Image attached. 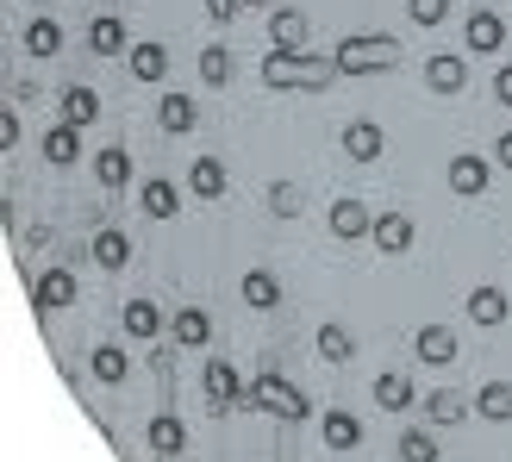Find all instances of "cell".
<instances>
[{"instance_id":"obj_26","label":"cell","mask_w":512,"mask_h":462,"mask_svg":"<svg viewBox=\"0 0 512 462\" xmlns=\"http://www.w3.org/2000/svg\"><path fill=\"white\" fill-rule=\"evenodd\" d=\"M44 157L57 169H69L75 157H82V125H50V132H44Z\"/></svg>"},{"instance_id":"obj_2","label":"cell","mask_w":512,"mask_h":462,"mask_svg":"<svg viewBox=\"0 0 512 462\" xmlns=\"http://www.w3.org/2000/svg\"><path fill=\"white\" fill-rule=\"evenodd\" d=\"M244 406L250 413H269V419H281V425H300V419H313V400H306L288 375H275V369H263L250 381V394H244Z\"/></svg>"},{"instance_id":"obj_8","label":"cell","mask_w":512,"mask_h":462,"mask_svg":"<svg viewBox=\"0 0 512 462\" xmlns=\"http://www.w3.org/2000/svg\"><path fill=\"white\" fill-rule=\"evenodd\" d=\"M369 231H375V213L363 207V200H356V194H344V200H331V238H369Z\"/></svg>"},{"instance_id":"obj_17","label":"cell","mask_w":512,"mask_h":462,"mask_svg":"<svg viewBox=\"0 0 512 462\" xmlns=\"http://www.w3.org/2000/svg\"><path fill=\"white\" fill-rule=\"evenodd\" d=\"M144 444L157 450V456H182L188 450V425L175 419V413H157V419H150V431H144Z\"/></svg>"},{"instance_id":"obj_6","label":"cell","mask_w":512,"mask_h":462,"mask_svg":"<svg viewBox=\"0 0 512 462\" xmlns=\"http://www.w3.org/2000/svg\"><path fill=\"white\" fill-rule=\"evenodd\" d=\"M413 356H419V363H431V369H450L456 356H463V344H456L450 325H419L413 331Z\"/></svg>"},{"instance_id":"obj_7","label":"cell","mask_w":512,"mask_h":462,"mask_svg":"<svg viewBox=\"0 0 512 462\" xmlns=\"http://www.w3.org/2000/svg\"><path fill=\"white\" fill-rule=\"evenodd\" d=\"M413 238H419V225L406 219V213H375L369 244H375L381 256H406V250H413Z\"/></svg>"},{"instance_id":"obj_10","label":"cell","mask_w":512,"mask_h":462,"mask_svg":"<svg viewBox=\"0 0 512 462\" xmlns=\"http://www.w3.org/2000/svg\"><path fill=\"white\" fill-rule=\"evenodd\" d=\"M381 150H388V132H381L375 119H350V125H344V157H350V163H375Z\"/></svg>"},{"instance_id":"obj_13","label":"cell","mask_w":512,"mask_h":462,"mask_svg":"<svg viewBox=\"0 0 512 462\" xmlns=\"http://www.w3.org/2000/svg\"><path fill=\"white\" fill-rule=\"evenodd\" d=\"M463 44L469 50H481V57H494V50H506V19L500 13H469V25H463Z\"/></svg>"},{"instance_id":"obj_28","label":"cell","mask_w":512,"mask_h":462,"mask_svg":"<svg viewBox=\"0 0 512 462\" xmlns=\"http://www.w3.org/2000/svg\"><path fill=\"white\" fill-rule=\"evenodd\" d=\"M188 188H194V200H219V194H225V163H219V157H194Z\"/></svg>"},{"instance_id":"obj_14","label":"cell","mask_w":512,"mask_h":462,"mask_svg":"<svg viewBox=\"0 0 512 462\" xmlns=\"http://www.w3.org/2000/svg\"><path fill=\"white\" fill-rule=\"evenodd\" d=\"M75 294H82V288H75V275H69V269H44V275H38V288H32V300L44 306V313H57V306H75Z\"/></svg>"},{"instance_id":"obj_25","label":"cell","mask_w":512,"mask_h":462,"mask_svg":"<svg viewBox=\"0 0 512 462\" xmlns=\"http://www.w3.org/2000/svg\"><path fill=\"white\" fill-rule=\"evenodd\" d=\"M94 182L100 188H125V182H132V150H94Z\"/></svg>"},{"instance_id":"obj_41","label":"cell","mask_w":512,"mask_h":462,"mask_svg":"<svg viewBox=\"0 0 512 462\" xmlns=\"http://www.w3.org/2000/svg\"><path fill=\"white\" fill-rule=\"evenodd\" d=\"M494 163H500V169H512V132H500V138H494Z\"/></svg>"},{"instance_id":"obj_1","label":"cell","mask_w":512,"mask_h":462,"mask_svg":"<svg viewBox=\"0 0 512 462\" xmlns=\"http://www.w3.org/2000/svg\"><path fill=\"white\" fill-rule=\"evenodd\" d=\"M331 57H338V75H394L400 63H406V44L400 38H388V32H356V38H344L338 50H331Z\"/></svg>"},{"instance_id":"obj_30","label":"cell","mask_w":512,"mask_h":462,"mask_svg":"<svg viewBox=\"0 0 512 462\" xmlns=\"http://www.w3.org/2000/svg\"><path fill=\"white\" fill-rule=\"evenodd\" d=\"M94 119H100V94L82 88V82L63 88V125H94Z\"/></svg>"},{"instance_id":"obj_37","label":"cell","mask_w":512,"mask_h":462,"mask_svg":"<svg viewBox=\"0 0 512 462\" xmlns=\"http://www.w3.org/2000/svg\"><path fill=\"white\" fill-rule=\"evenodd\" d=\"M406 13H413V25H425V32H431V25L450 19V0H406Z\"/></svg>"},{"instance_id":"obj_15","label":"cell","mask_w":512,"mask_h":462,"mask_svg":"<svg viewBox=\"0 0 512 462\" xmlns=\"http://www.w3.org/2000/svg\"><path fill=\"white\" fill-rule=\"evenodd\" d=\"M506 313H512V300H506V288H494V281H481V288L469 294V319L475 325H506Z\"/></svg>"},{"instance_id":"obj_9","label":"cell","mask_w":512,"mask_h":462,"mask_svg":"<svg viewBox=\"0 0 512 462\" xmlns=\"http://www.w3.org/2000/svg\"><path fill=\"white\" fill-rule=\"evenodd\" d=\"M306 38H313V19L300 7H275L269 13V44L275 50H306Z\"/></svg>"},{"instance_id":"obj_21","label":"cell","mask_w":512,"mask_h":462,"mask_svg":"<svg viewBox=\"0 0 512 462\" xmlns=\"http://www.w3.org/2000/svg\"><path fill=\"white\" fill-rule=\"evenodd\" d=\"M375 406H381V413H406V406H413L419 394H413V381H406L400 369H388V375H375Z\"/></svg>"},{"instance_id":"obj_4","label":"cell","mask_w":512,"mask_h":462,"mask_svg":"<svg viewBox=\"0 0 512 462\" xmlns=\"http://www.w3.org/2000/svg\"><path fill=\"white\" fill-rule=\"evenodd\" d=\"M425 88L431 94H463L469 88V57H463V50H438V57H425Z\"/></svg>"},{"instance_id":"obj_5","label":"cell","mask_w":512,"mask_h":462,"mask_svg":"<svg viewBox=\"0 0 512 462\" xmlns=\"http://www.w3.org/2000/svg\"><path fill=\"white\" fill-rule=\"evenodd\" d=\"M488 182H494L488 157H475V150H456V157H450V194L475 200V194H488Z\"/></svg>"},{"instance_id":"obj_31","label":"cell","mask_w":512,"mask_h":462,"mask_svg":"<svg viewBox=\"0 0 512 462\" xmlns=\"http://www.w3.org/2000/svg\"><path fill=\"white\" fill-rule=\"evenodd\" d=\"M475 413L494 419V425H506L512 419V381H488V388L475 394Z\"/></svg>"},{"instance_id":"obj_3","label":"cell","mask_w":512,"mask_h":462,"mask_svg":"<svg viewBox=\"0 0 512 462\" xmlns=\"http://www.w3.org/2000/svg\"><path fill=\"white\" fill-rule=\"evenodd\" d=\"M200 388H207V406H213V413H232V406H244L250 381H238V369L225 363V356H213V363L200 369Z\"/></svg>"},{"instance_id":"obj_34","label":"cell","mask_w":512,"mask_h":462,"mask_svg":"<svg viewBox=\"0 0 512 462\" xmlns=\"http://www.w3.org/2000/svg\"><path fill=\"white\" fill-rule=\"evenodd\" d=\"M200 82H207V88H225V82H232V50H225V44H207V50H200Z\"/></svg>"},{"instance_id":"obj_16","label":"cell","mask_w":512,"mask_h":462,"mask_svg":"<svg viewBox=\"0 0 512 462\" xmlns=\"http://www.w3.org/2000/svg\"><path fill=\"white\" fill-rule=\"evenodd\" d=\"M319 431H325V450H356L363 444V419L344 413V406H331V413L319 419Z\"/></svg>"},{"instance_id":"obj_12","label":"cell","mask_w":512,"mask_h":462,"mask_svg":"<svg viewBox=\"0 0 512 462\" xmlns=\"http://www.w3.org/2000/svg\"><path fill=\"white\" fill-rule=\"evenodd\" d=\"M169 338H175V350H207V338H213L207 306H182V313L169 319Z\"/></svg>"},{"instance_id":"obj_18","label":"cell","mask_w":512,"mask_h":462,"mask_svg":"<svg viewBox=\"0 0 512 462\" xmlns=\"http://www.w3.org/2000/svg\"><path fill=\"white\" fill-rule=\"evenodd\" d=\"M125 338H138V344H150V338H157V331H163V306L157 300H125Z\"/></svg>"},{"instance_id":"obj_19","label":"cell","mask_w":512,"mask_h":462,"mask_svg":"<svg viewBox=\"0 0 512 462\" xmlns=\"http://www.w3.org/2000/svg\"><path fill=\"white\" fill-rule=\"evenodd\" d=\"M88 50H94V57H119V50H125V19L119 13H94L88 19Z\"/></svg>"},{"instance_id":"obj_27","label":"cell","mask_w":512,"mask_h":462,"mask_svg":"<svg viewBox=\"0 0 512 462\" xmlns=\"http://www.w3.org/2000/svg\"><path fill=\"white\" fill-rule=\"evenodd\" d=\"M94 263H100V269H125V263H132V238H125V231H113V225H100V231H94Z\"/></svg>"},{"instance_id":"obj_38","label":"cell","mask_w":512,"mask_h":462,"mask_svg":"<svg viewBox=\"0 0 512 462\" xmlns=\"http://www.w3.org/2000/svg\"><path fill=\"white\" fill-rule=\"evenodd\" d=\"M200 7H207V19H219V25H232L244 7H250V0H200Z\"/></svg>"},{"instance_id":"obj_33","label":"cell","mask_w":512,"mask_h":462,"mask_svg":"<svg viewBox=\"0 0 512 462\" xmlns=\"http://www.w3.org/2000/svg\"><path fill=\"white\" fill-rule=\"evenodd\" d=\"M25 50H32V57H57V50H63V25L57 19H32V25H25Z\"/></svg>"},{"instance_id":"obj_29","label":"cell","mask_w":512,"mask_h":462,"mask_svg":"<svg viewBox=\"0 0 512 462\" xmlns=\"http://www.w3.org/2000/svg\"><path fill=\"white\" fill-rule=\"evenodd\" d=\"M313 350L325 356V363H350V356H356V338H350L338 319H325V325H319V338H313Z\"/></svg>"},{"instance_id":"obj_11","label":"cell","mask_w":512,"mask_h":462,"mask_svg":"<svg viewBox=\"0 0 512 462\" xmlns=\"http://www.w3.org/2000/svg\"><path fill=\"white\" fill-rule=\"evenodd\" d=\"M157 125H163L169 138L194 132V125H200V100H194V94H182V88H175V94H163V100H157Z\"/></svg>"},{"instance_id":"obj_32","label":"cell","mask_w":512,"mask_h":462,"mask_svg":"<svg viewBox=\"0 0 512 462\" xmlns=\"http://www.w3.org/2000/svg\"><path fill=\"white\" fill-rule=\"evenodd\" d=\"M132 75H138V82H163V75H169V50L163 44H132Z\"/></svg>"},{"instance_id":"obj_24","label":"cell","mask_w":512,"mask_h":462,"mask_svg":"<svg viewBox=\"0 0 512 462\" xmlns=\"http://www.w3.org/2000/svg\"><path fill=\"white\" fill-rule=\"evenodd\" d=\"M88 369H94V381H100V388H119V381L132 375V363H125V350H119V344H94Z\"/></svg>"},{"instance_id":"obj_20","label":"cell","mask_w":512,"mask_h":462,"mask_svg":"<svg viewBox=\"0 0 512 462\" xmlns=\"http://www.w3.org/2000/svg\"><path fill=\"white\" fill-rule=\"evenodd\" d=\"M138 207H144L150 219H175V213H182V188H175V182H163V175H150V182H144V194H138Z\"/></svg>"},{"instance_id":"obj_42","label":"cell","mask_w":512,"mask_h":462,"mask_svg":"<svg viewBox=\"0 0 512 462\" xmlns=\"http://www.w3.org/2000/svg\"><path fill=\"white\" fill-rule=\"evenodd\" d=\"M250 7H263V0H250Z\"/></svg>"},{"instance_id":"obj_40","label":"cell","mask_w":512,"mask_h":462,"mask_svg":"<svg viewBox=\"0 0 512 462\" xmlns=\"http://www.w3.org/2000/svg\"><path fill=\"white\" fill-rule=\"evenodd\" d=\"M494 100H500V107H512V63L494 69Z\"/></svg>"},{"instance_id":"obj_23","label":"cell","mask_w":512,"mask_h":462,"mask_svg":"<svg viewBox=\"0 0 512 462\" xmlns=\"http://www.w3.org/2000/svg\"><path fill=\"white\" fill-rule=\"evenodd\" d=\"M244 306H250V313H269V306H281L275 269H244Z\"/></svg>"},{"instance_id":"obj_36","label":"cell","mask_w":512,"mask_h":462,"mask_svg":"<svg viewBox=\"0 0 512 462\" xmlns=\"http://www.w3.org/2000/svg\"><path fill=\"white\" fill-rule=\"evenodd\" d=\"M300 207H306V200H300L294 182H275V188H269V213H275V219H300Z\"/></svg>"},{"instance_id":"obj_39","label":"cell","mask_w":512,"mask_h":462,"mask_svg":"<svg viewBox=\"0 0 512 462\" xmlns=\"http://www.w3.org/2000/svg\"><path fill=\"white\" fill-rule=\"evenodd\" d=\"M13 144H19V113L0 107V150H13Z\"/></svg>"},{"instance_id":"obj_22","label":"cell","mask_w":512,"mask_h":462,"mask_svg":"<svg viewBox=\"0 0 512 462\" xmlns=\"http://www.w3.org/2000/svg\"><path fill=\"white\" fill-rule=\"evenodd\" d=\"M425 419H431V425H463V419H469V394L431 388V394H425Z\"/></svg>"},{"instance_id":"obj_35","label":"cell","mask_w":512,"mask_h":462,"mask_svg":"<svg viewBox=\"0 0 512 462\" xmlns=\"http://www.w3.org/2000/svg\"><path fill=\"white\" fill-rule=\"evenodd\" d=\"M444 450H438V438H431V431H406L400 438V462H438Z\"/></svg>"}]
</instances>
